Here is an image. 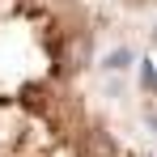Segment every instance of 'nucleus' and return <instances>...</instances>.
<instances>
[{
	"label": "nucleus",
	"instance_id": "obj_1",
	"mask_svg": "<svg viewBox=\"0 0 157 157\" xmlns=\"http://www.w3.org/2000/svg\"><path fill=\"white\" fill-rule=\"evenodd\" d=\"M0 157H157V123L72 68L0 110Z\"/></svg>",
	"mask_w": 157,
	"mask_h": 157
},
{
	"label": "nucleus",
	"instance_id": "obj_2",
	"mask_svg": "<svg viewBox=\"0 0 157 157\" xmlns=\"http://www.w3.org/2000/svg\"><path fill=\"white\" fill-rule=\"evenodd\" d=\"M72 72V0H0V110Z\"/></svg>",
	"mask_w": 157,
	"mask_h": 157
},
{
	"label": "nucleus",
	"instance_id": "obj_3",
	"mask_svg": "<svg viewBox=\"0 0 157 157\" xmlns=\"http://www.w3.org/2000/svg\"><path fill=\"white\" fill-rule=\"evenodd\" d=\"M140 106H144V115H149V119L157 123V98H153V102H140Z\"/></svg>",
	"mask_w": 157,
	"mask_h": 157
}]
</instances>
